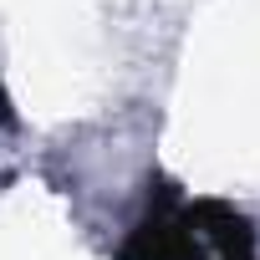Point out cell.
Returning <instances> with one entry per match:
<instances>
[{
    "label": "cell",
    "mask_w": 260,
    "mask_h": 260,
    "mask_svg": "<svg viewBox=\"0 0 260 260\" xmlns=\"http://www.w3.org/2000/svg\"><path fill=\"white\" fill-rule=\"evenodd\" d=\"M122 260H255V235L230 204L164 194L133 224Z\"/></svg>",
    "instance_id": "obj_1"
},
{
    "label": "cell",
    "mask_w": 260,
    "mask_h": 260,
    "mask_svg": "<svg viewBox=\"0 0 260 260\" xmlns=\"http://www.w3.org/2000/svg\"><path fill=\"white\" fill-rule=\"evenodd\" d=\"M0 122H11V102H6V92H0Z\"/></svg>",
    "instance_id": "obj_2"
}]
</instances>
